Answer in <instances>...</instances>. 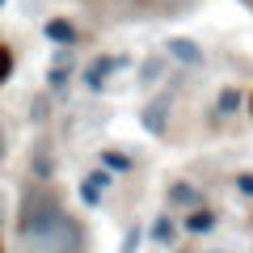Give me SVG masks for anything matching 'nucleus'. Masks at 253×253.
Instances as JSON below:
<instances>
[{
    "instance_id": "3",
    "label": "nucleus",
    "mask_w": 253,
    "mask_h": 253,
    "mask_svg": "<svg viewBox=\"0 0 253 253\" xmlns=\"http://www.w3.org/2000/svg\"><path fill=\"white\" fill-rule=\"evenodd\" d=\"M123 55H101V59H93L89 68H84V84H89V89H101V84H106V76L114 72V68H123Z\"/></svg>"
},
{
    "instance_id": "14",
    "label": "nucleus",
    "mask_w": 253,
    "mask_h": 253,
    "mask_svg": "<svg viewBox=\"0 0 253 253\" xmlns=\"http://www.w3.org/2000/svg\"><path fill=\"white\" fill-rule=\"evenodd\" d=\"M156 72H161V59H148V63H144V76H139V81L152 84V81H156Z\"/></svg>"
},
{
    "instance_id": "19",
    "label": "nucleus",
    "mask_w": 253,
    "mask_h": 253,
    "mask_svg": "<svg viewBox=\"0 0 253 253\" xmlns=\"http://www.w3.org/2000/svg\"><path fill=\"white\" fill-rule=\"evenodd\" d=\"M249 110H253V93H249Z\"/></svg>"
},
{
    "instance_id": "20",
    "label": "nucleus",
    "mask_w": 253,
    "mask_h": 253,
    "mask_svg": "<svg viewBox=\"0 0 253 253\" xmlns=\"http://www.w3.org/2000/svg\"><path fill=\"white\" fill-rule=\"evenodd\" d=\"M4 4H9V0H0V9H4Z\"/></svg>"
},
{
    "instance_id": "13",
    "label": "nucleus",
    "mask_w": 253,
    "mask_h": 253,
    "mask_svg": "<svg viewBox=\"0 0 253 253\" xmlns=\"http://www.w3.org/2000/svg\"><path fill=\"white\" fill-rule=\"evenodd\" d=\"M9 72H13V55L4 51V46H0V84L9 81Z\"/></svg>"
},
{
    "instance_id": "2",
    "label": "nucleus",
    "mask_w": 253,
    "mask_h": 253,
    "mask_svg": "<svg viewBox=\"0 0 253 253\" xmlns=\"http://www.w3.org/2000/svg\"><path fill=\"white\" fill-rule=\"evenodd\" d=\"M165 55H169V59H177L181 68H203V46L194 42V38H169Z\"/></svg>"
},
{
    "instance_id": "18",
    "label": "nucleus",
    "mask_w": 253,
    "mask_h": 253,
    "mask_svg": "<svg viewBox=\"0 0 253 253\" xmlns=\"http://www.w3.org/2000/svg\"><path fill=\"white\" fill-rule=\"evenodd\" d=\"M0 156H4V131H0Z\"/></svg>"
},
{
    "instance_id": "17",
    "label": "nucleus",
    "mask_w": 253,
    "mask_h": 253,
    "mask_svg": "<svg viewBox=\"0 0 253 253\" xmlns=\"http://www.w3.org/2000/svg\"><path fill=\"white\" fill-rule=\"evenodd\" d=\"M139 249V228H131V232H126V245H123V253H135Z\"/></svg>"
},
{
    "instance_id": "6",
    "label": "nucleus",
    "mask_w": 253,
    "mask_h": 253,
    "mask_svg": "<svg viewBox=\"0 0 253 253\" xmlns=\"http://www.w3.org/2000/svg\"><path fill=\"white\" fill-rule=\"evenodd\" d=\"M165 110H169V97H156L152 106L144 110V126L152 135H165Z\"/></svg>"
},
{
    "instance_id": "11",
    "label": "nucleus",
    "mask_w": 253,
    "mask_h": 253,
    "mask_svg": "<svg viewBox=\"0 0 253 253\" xmlns=\"http://www.w3.org/2000/svg\"><path fill=\"white\" fill-rule=\"evenodd\" d=\"M169 199H173V203H199V194H194L190 186H173V190H169Z\"/></svg>"
},
{
    "instance_id": "7",
    "label": "nucleus",
    "mask_w": 253,
    "mask_h": 253,
    "mask_svg": "<svg viewBox=\"0 0 253 253\" xmlns=\"http://www.w3.org/2000/svg\"><path fill=\"white\" fill-rule=\"evenodd\" d=\"M245 106V93L241 89H219V97H215V114H236V110Z\"/></svg>"
},
{
    "instance_id": "8",
    "label": "nucleus",
    "mask_w": 253,
    "mask_h": 253,
    "mask_svg": "<svg viewBox=\"0 0 253 253\" xmlns=\"http://www.w3.org/2000/svg\"><path fill=\"white\" fill-rule=\"evenodd\" d=\"M173 232H177V228H173V219H169V215H161V219L152 224V241H156V245H169V241H173Z\"/></svg>"
},
{
    "instance_id": "1",
    "label": "nucleus",
    "mask_w": 253,
    "mask_h": 253,
    "mask_svg": "<svg viewBox=\"0 0 253 253\" xmlns=\"http://www.w3.org/2000/svg\"><path fill=\"white\" fill-rule=\"evenodd\" d=\"M21 253H84V228L68 215L55 186H26L17 203Z\"/></svg>"
},
{
    "instance_id": "15",
    "label": "nucleus",
    "mask_w": 253,
    "mask_h": 253,
    "mask_svg": "<svg viewBox=\"0 0 253 253\" xmlns=\"http://www.w3.org/2000/svg\"><path fill=\"white\" fill-rule=\"evenodd\" d=\"M68 68H51V89H63V84H68Z\"/></svg>"
},
{
    "instance_id": "5",
    "label": "nucleus",
    "mask_w": 253,
    "mask_h": 253,
    "mask_svg": "<svg viewBox=\"0 0 253 253\" xmlns=\"http://www.w3.org/2000/svg\"><path fill=\"white\" fill-rule=\"evenodd\" d=\"M215 228V211H207V207H194L186 215V232L190 236H203V232H211Z\"/></svg>"
},
{
    "instance_id": "16",
    "label": "nucleus",
    "mask_w": 253,
    "mask_h": 253,
    "mask_svg": "<svg viewBox=\"0 0 253 253\" xmlns=\"http://www.w3.org/2000/svg\"><path fill=\"white\" fill-rule=\"evenodd\" d=\"M236 190L253 199V173H236Z\"/></svg>"
},
{
    "instance_id": "9",
    "label": "nucleus",
    "mask_w": 253,
    "mask_h": 253,
    "mask_svg": "<svg viewBox=\"0 0 253 253\" xmlns=\"http://www.w3.org/2000/svg\"><path fill=\"white\" fill-rule=\"evenodd\" d=\"M84 181H89V186L97 190V194H106V190H110V181H114V177H110L106 169H93V173H89V177H84Z\"/></svg>"
},
{
    "instance_id": "12",
    "label": "nucleus",
    "mask_w": 253,
    "mask_h": 253,
    "mask_svg": "<svg viewBox=\"0 0 253 253\" xmlns=\"http://www.w3.org/2000/svg\"><path fill=\"white\" fill-rule=\"evenodd\" d=\"M81 203H84V207H97V203H101V194L89 186V181H81Z\"/></svg>"
},
{
    "instance_id": "4",
    "label": "nucleus",
    "mask_w": 253,
    "mask_h": 253,
    "mask_svg": "<svg viewBox=\"0 0 253 253\" xmlns=\"http://www.w3.org/2000/svg\"><path fill=\"white\" fill-rule=\"evenodd\" d=\"M42 30H46V38H51V42H59V46H72V42H76V26H72L68 17H51Z\"/></svg>"
},
{
    "instance_id": "10",
    "label": "nucleus",
    "mask_w": 253,
    "mask_h": 253,
    "mask_svg": "<svg viewBox=\"0 0 253 253\" xmlns=\"http://www.w3.org/2000/svg\"><path fill=\"white\" fill-rule=\"evenodd\" d=\"M101 165H110V169H118V173L131 169V161H126V156H118V152H101Z\"/></svg>"
}]
</instances>
